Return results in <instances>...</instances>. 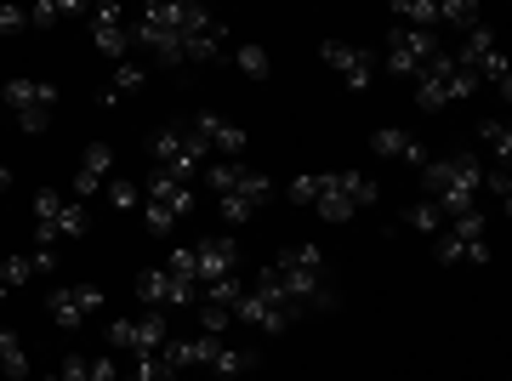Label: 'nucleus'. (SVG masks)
I'll return each mask as SVG.
<instances>
[{"label":"nucleus","instance_id":"obj_1","mask_svg":"<svg viewBox=\"0 0 512 381\" xmlns=\"http://www.w3.org/2000/svg\"><path fill=\"white\" fill-rule=\"evenodd\" d=\"M251 291H262L268 302H279L285 313H319V308H336V291L325 285V256L319 245H291V251H279L268 268L256 273Z\"/></svg>","mask_w":512,"mask_h":381},{"label":"nucleus","instance_id":"obj_2","mask_svg":"<svg viewBox=\"0 0 512 381\" xmlns=\"http://www.w3.org/2000/svg\"><path fill=\"white\" fill-rule=\"evenodd\" d=\"M376 177L365 171H308V177L291 182V200L296 205H319V217L325 222H348L353 211H365L376 205Z\"/></svg>","mask_w":512,"mask_h":381},{"label":"nucleus","instance_id":"obj_3","mask_svg":"<svg viewBox=\"0 0 512 381\" xmlns=\"http://www.w3.org/2000/svg\"><path fill=\"white\" fill-rule=\"evenodd\" d=\"M421 182H427V200L439 205L444 217H461V211H478V194H484V165H478L473 154L427 160V165H421Z\"/></svg>","mask_w":512,"mask_h":381},{"label":"nucleus","instance_id":"obj_4","mask_svg":"<svg viewBox=\"0 0 512 381\" xmlns=\"http://www.w3.org/2000/svg\"><path fill=\"white\" fill-rule=\"evenodd\" d=\"M165 364L183 376V370H217V376H245V370H256V353L251 347H228L222 336H188V342H171L160 347Z\"/></svg>","mask_w":512,"mask_h":381},{"label":"nucleus","instance_id":"obj_5","mask_svg":"<svg viewBox=\"0 0 512 381\" xmlns=\"http://www.w3.org/2000/svg\"><path fill=\"white\" fill-rule=\"evenodd\" d=\"M131 40L148 46L160 63L183 69V0H154V6H143L137 23H131Z\"/></svg>","mask_w":512,"mask_h":381},{"label":"nucleus","instance_id":"obj_6","mask_svg":"<svg viewBox=\"0 0 512 381\" xmlns=\"http://www.w3.org/2000/svg\"><path fill=\"white\" fill-rule=\"evenodd\" d=\"M478 80L456 63V52H439L427 69L416 74V103L421 109H450V103H461V97H473Z\"/></svg>","mask_w":512,"mask_h":381},{"label":"nucleus","instance_id":"obj_7","mask_svg":"<svg viewBox=\"0 0 512 381\" xmlns=\"http://www.w3.org/2000/svg\"><path fill=\"white\" fill-rule=\"evenodd\" d=\"M188 211H194V188H188V182L160 177V171H148V182H143V222H148V234H171Z\"/></svg>","mask_w":512,"mask_h":381},{"label":"nucleus","instance_id":"obj_8","mask_svg":"<svg viewBox=\"0 0 512 381\" xmlns=\"http://www.w3.org/2000/svg\"><path fill=\"white\" fill-rule=\"evenodd\" d=\"M433 256H439L444 268H456V262H490V245H484V211H461V217L444 222V234L433 239Z\"/></svg>","mask_w":512,"mask_h":381},{"label":"nucleus","instance_id":"obj_9","mask_svg":"<svg viewBox=\"0 0 512 381\" xmlns=\"http://www.w3.org/2000/svg\"><path fill=\"white\" fill-rule=\"evenodd\" d=\"M80 234H86V211H80V200L40 188L35 194V245L40 251L57 245V239H80Z\"/></svg>","mask_w":512,"mask_h":381},{"label":"nucleus","instance_id":"obj_10","mask_svg":"<svg viewBox=\"0 0 512 381\" xmlns=\"http://www.w3.org/2000/svg\"><path fill=\"white\" fill-rule=\"evenodd\" d=\"M148 154H154V171L171 182H188L194 171H205V148L188 137V126H165L154 131V143H148Z\"/></svg>","mask_w":512,"mask_h":381},{"label":"nucleus","instance_id":"obj_11","mask_svg":"<svg viewBox=\"0 0 512 381\" xmlns=\"http://www.w3.org/2000/svg\"><path fill=\"white\" fill-rule=\"evenodd\" d=\"M0 103L18 109L23 131H46V120H52V109H57V86L52 80H35V74H18V80L0 86Z\"/></svg>","mask_w":512,"mask_h":381},{"label":"nucleus","instance_id":"obj_12","mask_svg":"<svg viewBox=\"0 0 512 381\" xmlns=\"http://www.w3.org/2000/svg\"><path fill=\"white\" fill-rule=\"evenodd\" d=\"M109 347L114 353H131V359H148V353H160L165 342H171V325H165V313H131V319H114L109 330Z\"/></svg>","mask_w":512,"mask_h":381},{"label":"nucleus","instance_id":"obj_13","mask_svg":"<svg viewBox=\"0 0 512 381\" xmlns=\"http://www.w3.org/2000/svg\"><path fill=\"white\" fill-rule=\"evenodd\" d=\"M456 63L467 74H473L478 86L490 80V86H501V97H512V74H507V57H501V46H495V35L478 23V29H467V46L456 52Z\"/></svg>","mask_w":512,"mask_h":381},{"label":"nucleus","instance_id":"obj_14","mask_svg":"<svg viewBox=\"0 0 512 381\" xmlns=\"http://www.w3.org/2000/svg\"><path fill=\"white\" fill-rule=\"evenodd\" d=\"M439 35L433 29H399L393 23V35H387V74H399V80H416L433 57H439Z\"/></svg>","mask_w":512,"mask_h":381},{"label":"nucleus","instance_id":"obj_15","mask_svg":"<svg viewBox=\"0 0 512 381\" xmlns=\"http://www.w3.org/2000/svg\"><path fill=\"white\" fill-rule=\"evenodd\" d=\"M137 296H143L154 313L194 308V302H200V285H188V279H177V273H165V268H143L137 273Z\"/></svg>","mask_w":512,"mask_h":381},{"label":"nucleus","instance_id":"obj_16","mask_svg":"<svg viewBox=\"0 0 512 381\" xmlns=\"http://www.w3.org/2000/svg\"><path fill=\"white\" fill-rule=\"evenodd\" d=\"M234 325H251L256 336H279V330H291L296 325V313H285L279 302H268L262 291H239V302H234Z\"/></svg>","mask_w":512,"mask_h":381},{"label":"nucleus","instance_id":"obj_17","mask_svg":"<svg viewBox=\"0 0 512 381\" xmlns=\"http://www.w3.org/2000/svg\"><path fill=\"white\" fill-rule=\"evenodd\" d=\"M97 308H103V291H97V285H69V291L46 296V313H52L57 330H80Z\"/></svg>","mask_w":512,"mask_h":381},{"label":"nucleus","instance_id":"obj_18","mask_svg":"<svg viewBox=\"0 0 512 381\" xmlns=\"http://www.w3.org/2000/svg\"><path fill=\"white\" fill-rule=\"evenodd\" d=\"M319 63H330V69L342 74L348 91H370V80H376L370 52H359V46H348V40H325V46H319Z\"/></svg>","mask_w":512,"mask_h":381},{"label":"nucleus","instance_id":"obj_19","mask_svg":"<svg viewBox=\"0 0 512 381\" xmlns=\"http://www.w3.org/2000/svg\"><path fill=\"white\" fill-rule=\"evenodd\" d=\"M92 40L103 57H126L131 52V23L126 12L114 6V0H103V6H92Z\"/></svg>","mask_w":512,"mask_h":381},{"label":"nucleus","instance_id":"obj_20","mask_svg":"<svg viewBox=\"0 0 512 381\" xmlns=\"http://www.w3.org/2000/svg\"><path fill=\"white\" fill-rule=\"evenodd\" d=\"M188 137H194L205 154H228V160L245 154V131L228 126V120H217V114H194V120H188Z\"/></svg>","mask_w":512,"mask_h":381},{"label":"nucleus","instance_id":"obj_21","mask_svg":"<svg viewBox=\"0 0 512 381\" xmlns=\"http://www.w3.org/2000/svg\"><path fill=\"white\" fill-rule=\"evenodd\" d=\"M109 171H114V148L92 143L86 148V160H80V171H74V194L69 200H97V194L109 188Z\"/></svg>","mask_w":512,"mask_h":381},{"label":"nucleus","instance_id":"obj_22","mask_svg":"<svg viewBox=\"0 0 512 381\" xmlns=\"http://www.w3.org/2000/svg\"><path fill=\"white\" fill-rule=\"evenodd\" d=\"M268 194H274V182L262 177V171H256V177L245 182V188H234V194H217L222 222H228V228H234V222H251L256 211H262V200H268Z\"/></svg>","mask_w":512,"mask_h":381},{"label":"nucleus","instance_id":"obj_23","mask_svg":"<svg viewBox=\"0 0 512 381\" xmlns=\"http://www.w3.org/2000/svg\"><path fill=\"white\" fill-rule=\"evenodd\" d=\"M370 148L382 154V160H404V165H427V143L421 137H410L404 126H376V137H370Z\"/></svg>","mask_w":512,"mask_h":381},{"label":"nucleus","instance_id":"obj_24","mask_svg":"<svg viewBox=\"0 0 512 381\" xmlns=\"http://www.w3.org/2000/svg\"><path fill=\"white\" fill-rule=\"evenodd\" d=\"M234 239H200L194 245V279L200 285H217V279H228L234 273Z\"/></svg>","mask_w":512,"mask_h":381},{"label":"nucleus","instance_id":"obj_25","mask_svg":"<svg viewBox=\"0 0 512 381\" xmlns=\"http://www.w3.org/2000/svg\"><path fill=\"white\" fill-rule=\"evenodd\" d=\"M57 268V256L52 251H12L6 262H0V291L12 296L18 285H29L35 273H52Z\"/></svg>","mask_w":512,"mask_h":381},{"label":"nucleus","instance_id":"obj_26","mask_svg":"<svg viewBox=\"0 0 512 381\" xmlns=\"http://www.w3.org/2000/svg\"><path fill=\"white\" fill-rule=\"evenodd\" d=\"M57 381H120V370H114V359H109V353H97V359H86V353H74V359H63Z\"/></svg>","mask_w":512,"mask_h":381},{"label":"nucleus","instance_id":"obj_27","mask_svg":"<svg viewBox=\"0 0 512 381\" xmlns=\"http://www.w3.org/2000/svg\"><path fill=\"white\" fill-rule=\"evenodd\" d=\"M23 376H29V353H23L18 330L0 325V381H23Z\"/></svg>","mask_w":512,"mask_h":381},{"label":"nucleus","instance_id":"obj_28","mask_svg":"<svg viewBox=\"0 0 512 381\" xmlns=\"http://www.w3.org/2000/svg\"><path fill=\"white\" fill-rule=\"evenodd\" d=\"M393 18H399V29H433L439 23V0H399Z\"/></svg>","mask_w":512,"mask_h":381},{"label":"nucleus","instance_id":"obj_29","mask_svg":"<svg viewBox=\"0 0 512 381\" xmlns=\"http://www.w3.org/2000/svg\"><path fill=\"white\" fill-rule=\"evenodd\" d=\"M404 222H410L416 234H433V239H439V234H444V222H450V217H444V211H439L433 200H421V205H410V211H404Z\"/></svg>","mask_w":512,"mask_h":381},{"label":"nucleus","instance_id":"obj_30","mask_svg":"<svg viewBox=\"0 0 512 381\" xmlns=\"http://www.w3.org/2000/svg\"><path fill=\"white\" fill-rule=\"evenodd\" d=\"M137 86H143V69H137V63H120V69H114V80L103 86V109H114V103H120L126 91H137Z\"/></svg>","mask_w":512,"mask_h":381},{"label":"nucleus","instance_id":"obj_31","mask_svg":"<svg viewBox=\"0 0 512 381\" xmlns=\"http://www.w3.org/2000/svg\"><path fill=\"white\" fill-rule=\"evenodd\" d=\"M439 23H456L461 35H467V29H478L484 18H478L473 0H439Z\"/></svg>","mask_w":512,"mask_h":381},{"label":"nucleus","instance_id":"obj_32","mask_svg":"<svg viewBox=\"0 0 512 381\" xmlns=\"http://www.w3.org/2000/svg\"><path fill=\"white\" fill-rule=\"evenodd\" d=\"M478 137H484V148H490L495 160H501V171H507V160H512V131L501 126V120H484V126H478Z\"/></svg>","mask_w":512,"mask_h":381},{"label":"nucleus","instance_id":"obj_33","mask_svg":"<svg viewBox=\"0 0 512 381\" xmlns=\"http://www.w3.org/2000/svg\"><path fill=\"white\" fill-rule=\"evenodd\" d=\"M234 63H239V74H251V80H268V74H274L268 52H262V46H251V40H245V46L234 52Z\"/></svg>","mask_w":512,"mask_h":381},{"label":"nucleus","instance_id":"obj_34","mask_svg":"<svg viewBox=\"0 0 512 381\" xmlns=\"http://www.w3.org/2000/svg\"><path fill=\"white\" fill-rule=\"evenodd\" d=\"M103 194H109L114 211H137V205H143V188H137L131 177H109V188H103Z\"/></svg>","mask_w":512,"mask_h":381},{"label":"nucleus","instance_id":"obj_35","mask_svg":"<svg viewBox=\"0 0 512 381\" xmlns=\"http://www.w3.org/2000/svg\"><path fill=\"white\" fill-rule=\"evenodd\" d=\"M239 291H245V285H239L234 273H228V279H217V285H200V302H217V308H228V313H234Z\"/></svg>","mask_w":512,"mask_h":381},{"label":"nucleus","instance_id":"obj_36","mask_svg":"<svg viewBox=\"0 0 512 381\" xmlns=\"http://www.w3.org/2000/svg\"><path fill=\"white\" fill-rule=\"evenodd\" d=\"M69 12H80L74 0H40L35 12H29V23H35V29H52V23H57V18H69Z\"/></svg>","mask_w":512,"mask_h":381},{"label":"nucleus","instance_id":"obj_37","mask_svg":"<svg viewBox=\"0 0 512 381\" xmlns=\"http://www.w3.org/2000/svg\"><path fill=\"white\" fill-rule=\"evenodd\" d=\"M484 194H490V200H501V211L512 205V177L501 171V165H495V171H484Z\"/></svg>","mask_w":512,"mask_h":381},{"label":"nucleus","instance_id":"obj_38","mask_svg":"<svg viewBox=\"0 0 512 381\" xmlns=\"http://www.w3.org/2000/svg\"><path fill=\"white\" fill-rule=\"evenodd\" d=\"M200 325H205V336H222V330L234 325V313L217 308V302H200Z\"/></svg>","mask_w":512,"mask_h":381},{"label":"nucleus","instance_id":"obj_39","mask_svg":"<svg viewBox=\"0 0 512 381\" xmlns=\"http://www.w3.org/2000/svg\"><path fill=\"white\" fill-rule=\"evenodd\" d=\"M165 273H177V279H188V285H200V279H194V245H177L171 262H165Z\"/></svg>","mask_w":512,"mask_h":381},{"label":"nucleus","instance_id":"obj_40","mask_svg":"<svg viewBox=\"0 0 512 381\" xmlns=\"http://www.w3.org/2000/svg\"><path fill=\"white\" fill-rule=\"evenodd\" d=\"M23 23H29V12H18V6H0V35H18Z\"/></svg>","mask_w":512,"mask_h":381},{"label":"nucleus","instance_id":"obj_41","mask_svg":"<svg viewBox=\"0 0 512 381\" xmlns=\"http://www.w3.org/2000/svg\"><path fill=\"white\" fill-rule=\"evenodd\" d=\"M6 188H12V171H6V165H0V194H6Z\"/></svg>","mask_w":512,"mask_h":381}]
</instances>
